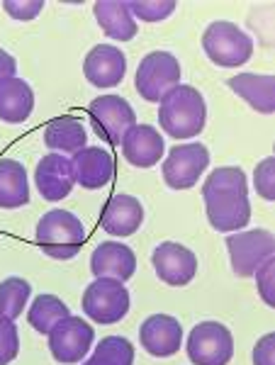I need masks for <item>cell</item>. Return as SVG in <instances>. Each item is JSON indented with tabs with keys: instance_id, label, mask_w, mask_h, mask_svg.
Instances as JSON below:
<instances>
[{
	"instance_id": "21",
	"label": "cell",
	"mask_w": 275,
	"mask_h": 365,
	"mask_svg": "<svg viewBox=\"0 0 275 365\" xmlns=\"http://www.w3.org/2000/svg\"><path fill=\"white\" fill-rule=\"evenodd\" d=\"M93 13H95L98 25L110 39L130 42L137 34V20L130 10V3H125V0H100L93 5Z\"/></svg>"
},
{
	"instance_id": "19",
	"label": "cell",
	"mask_w": 275,
	"mask_h": 365,
	"mask_svg": "<svg viewBox=\"0 0 275 365\" xmlns=\"http://www.w3.org/2000/svg\"><path fill=\"white\" fill-rule=\"evenodd\" d=\"M144 222V207L134 195L127 192H115L113 197L105 202L100 225L113 237H132Z\"/></svg>"
},
{
	"instance_id": "16",
	"label": "cell",
	"mask_w": 275,
	"mask_h": 365,
	"mask_svg": "<svg viewBox=\"0 0 275 365\" xmlns=\"http://www.w3.org/2000/svg\"><path fill=\"white\" fill-rule=\"evenodd\" d=\"M122 156L127 158V163H132L134 168H151L161 161L166 144L156 127L151 125H134L127 129V134L120 141Z\"/></svg>"
},
{
	"instance_id": "6",
	"label": "cell",
	"mask_w": 275,
	"mask_h": 365,
	"mask_svg": "<svg viewBox=\"0 0 275 365\" xmlns=\"http://www.w3.org/2000/svg\"><path fill=\"white\" fill-rule=\"evenodd\" d=\"M83 312L103 327L122 322L130 312V292H127L125 282L95 278L83 292Z\"/></svg>"
},
{
	"instance_id": "2",
	"label": "cell",
	"mask_w": 275,
	"mask_h": 365,
	"mask_svg": "<svg viewBox=\"0 0 275 365\" xmlns=\"http://www.w3.org/2000/svg\"><path fill=\"white\" fill-rule=\"evenodd\" d=\"M207 105L197 88L175 86L159 100V125L173 139H192L204 129Z\"/></svg>"
},
{
	"instance_id": "20",
	"label": "cell",
	"mask_w": 275,
	"mask_h": 365,
	"mask_svg": "<svg viewBox=\"0 0 275 365\" xmlns=\"http://www.w3.org/2000/svg\"><path fill=\"white\" fill-rule=\"evenodd\" d=\"M227 86L244 98L256 113L273 115L275 110V76L273 73H237Z\"/></svg>"
},
{
	"instance_id": "27",
	"label": "cell",
	"mask_w": 275,
	"mask_h": 365,
	"mask_svg": "<svg viewBox=\"0 0 275 365\" xmlns=\"http://www.w3.org/2000/svg\"><path fill=\"white\" fill-rule=\"evenodd\" d=\"M83 365H134V346L125 336H105Z\"/></svg>"
},
{
	"instance_id": "26",
	"label": "cell",
	"mask_w": 275,
	"mask_h": 365,
	"mask_svg": "<svg viewBox=\"0 0 275 365\" xmlns=\"http://www.w3.org/2000/svg\"><path fill=\"white\" fill-rule=\"evenodd\" d=\"M32 287L25 278H5L0 282V319L15 322L27 307Z\"/></svg>"
},
{
	"instance_id": "31",
	"label": "cell",
	"mask_w": 275,
	"mask_h": 365,
	"mask_svg": "<svg viewBox=\"0 0 275 365\" xmlns=\"http://www.w3.org/2000/svg\"><path fill=\"white\" fill-rule=\"evenodd\" d=\"M256 285H259V295L268 307H275L273 287H275V258H268L263 266L256 270Z\"/></svg>"
},
{
	"instance_id": "5",
	"label": "cell",
	"mask_w": 275,
	"mask_h": 365,
	"mask_svg": "<svg viewBox=\"0 0 275 365\" xmlns=\"http://www.w3.org/2000/svg\"><path fill=\"white\" fill-rule=\"evenodd\" d=\"M232 270L239 278H254L268 258L275 253V237L268 229H249V232H234L227 237Z\"/></svg>"
},
{
	"instance_id": "33",
	"label": "cell",
	"mask_w": 275,
	"mask_h": 365,
	"mask_svg": "<svg viewBox=\"0 0 275 365\" xmlns=\"http://www.w3.org/2000/svg\"><path fill=\"white\" fill-rule=\"evenodd\" d=\"M254 365H275V334H266L254 349Z\"/></svg>"
},
{
	"instance_id": "23",
	"label": "cell",
	"mask_w": 275,
	"mask_h": 365,
	"mask_svg": "<svg viewBox=\"0 0 275 365\" xmlns=\"http://www.w3.org/2000/svg\"><path fill=\"white\" fill-rule=\"evenodd\" d=\"M29 202L27 170L15 158H0V210H20Z\"/></svg>"
},
{
	"instance_id": "11",
	"label": "cell",
	"mask_w": 275,
	"mask_h": 365,
	"mask_svg": "<svg viewBox=\"0 0 275 365\" xmlns=\"http://www.w3.org/2000/svg\"><path fill=\"white\" fill-rule=\"evenodd\" d=\"M88 115H90L93 125L98 129V137H103L108 144H120L127 129L137 125V113L132 105L122 96H98L88 105Z\"/></svg>"
},
{
	"instance_id": "22",
	"label": "cell",
	"mask_w": 275,
	"mask_h": 365,
	"mask_svg": "<svg viewBox=\"0 0 275 365\" xmlns=\"http://www.w3.org/2000/svg\"><path fill=\"white\" fill-rule=\"evenodd\" d=\"M34 110L32 86L22 78H8L0 83V120L8 125H20Z\"/></svg>"
},
{
	"instance_id": "25",
	"label": "cell",
	"mask_w": 275,
	"mask_h": 365,
	"mask_svg": "<svg viewBox=\"0 0 275 365\" xmlns=\"http://www.w3.org/2000/svg\"><path fill=\"white\" fill-rule=\"evenodd\" d=\"M66 317H71V309H68V304L56 295H39L27 312L29 327L39 334H49L51 329L61 319H66Z\"/></svg>"
},
{
	"instance_id": "34",
	"label": "cell",
	"mask_w": 275,
	"mask_h": 365,
	"mask_svg": "<svg viewBox=\"0 0 275 365\" xmlns=\"http://www.w3.org/2000/svg\"><path fill=\"white\" fill-rule=\"evenodd\" d=\"M17 73V61L13 54H8L5 49H0V83L8 78H15Z\"/></svg>"
},
{
	"instance_id": "9",
	"label": "cell",
	"mask_w": 275,
	"mask_h": 365,
	"mask_svg": "<svg viewBox=\"0 0 275 365\" xmlns=\"http://www.w3.org/2000/svg\"><path fill=\"white\" fill-rule=\"evenodd\" d=\"M207 166H209L207 146L192 141V144L173 146L168 151L166 161L161 166V173L168 187H173V190H190V187L197 185V180L207 170Z\"/></svg>"
},
{
	"instance_id": "12",
	"label": "cell",
	"mask_w": 275,
	"mask_h": 365,
	"mask_svg": "<svg viewBox=\"0 0 275 365\" xmlns=\"http://www.w3.org/2000/svg\"><path fill=\"white\" fill-rule=\"evenodd\" d=\"M151 263L159 275L171 287H185L197 275V256L188 246L175 244V241H163L151 253Z\"/></svg>"
},
{
	"instance_id": "10",
	"label": "cell",
	"mask_w": 275,
	"mask_h": 365,
	"mask_svg": "<svg viewBox=\"0 0 275 365\" xmlns=\"http://www.w3.org/2000/svg\"><path fill=\"white\" fill-rule=\"evenodd\" d=\"M46 336H49V351L56 363L76 365L90 351L93 341H95V331L85 319L71 314L58 322Z\"/></svg>"
},
{
	"instance_id": "18",
	"label": "cell",
	"mask_w": 275,
	"mask_h": 365,
	"mask_svg": "<svg viewBox=\"0 0 275 365\" xmlns=\"http://www.w3.org/2000/svg\"><path fill=\"white\" fill-rule=\"evenodd\" d=\"M137 270V256L120 241H103L90 256V273L95 278H113L127 282Z\"/></svg>"
},
{
	"instance_id": "28",
	"label": "cell",
	"mask_w": 275,
	"mask_h": 365,
	"mask_svg": "<svg viewBox=\"0 0 275 365\" xmlns=\"http://www.w3.org/2000/svg\"><path fill=\"white\" fill-rule=\"evenodd\" d=\"M175 8L178 5L173 0H134V3H130L134 20H144V22L166 20V17H171L175 13Z\"/></svg>"
},
{
	"instance_id": "3",
	"label": "cell",
	"mask_w": 275,
	"mask_h": 365,
	"mask_svg": "<svg viewBox=\"0 0 275 365\" xmlns=\"http://www.w3.org/2000/svg\"><path fill=\"white\" fill-rule=\"evenodd\" d=\"M88 232L83 222L68 210H49L37 222V234L34 241L46 256L68 261L83 249Z\"/></svg>"
},
{
	"instance_id": "14",
	"label": "cell",
	"mask_w": 275,
	"mask_h": 365,
	"mask_svg": "<svg viewBox=\"0 0 275 365\" xmlns=\"http://www.w3.org/2000/svg\"><path fill=\"white\" fill-rule=\"evenodd\" d=\"M139 344L156 358H168L183 346V327L171 314H151L139 329Z\"/></svg>"
},
{
	"instance_id": "24",
	"label": "cell",
	"mask_w": 275,
	"mask_h": 365,
	"mask_svg": "<svg viewBox=\"0 0 275 365\" xmlns=\"http://www.w3.org/2000/svg\"><path fill=\"white\" fill-rule=\"evenodd\" d=\"M85 127L81 125V120L66 115V117H54L51 122H46L44 127V144L49 146L54 154H76V151L85 149Z\"/></svg>"
},
{
	"instance_id": "32",
	"label": "cell",
	"mask_w": 275,
	"mask_h": 365,
	"mask_svg": "<svg viewBox=\"0 0 275 365\" xmlns=\"http://www.w3.org/2000/svg\"><path fill=\"white\" fill-rule=\"evenodd\" d=\"M5 13H8L13 20H34L39 13L44 10V3L42 0H25V3H17V0H8L3 5Z\"/></svg>"
},
{
	"instance_id": "29",
	"label": "cell",
	"mask_w": 275,
	"mask_h": 365,
	"mask_svg": "<svg viewBox=\"0 0 275 365\" xmlns=\"http://www.w3.org/2000/svg\"><path fill=\"white\" fill-rule=\"evenodd\" d=\"M254 185H256V192L273 202L275 200V158L268 156L256 166V173H254Z\"/></svg>"
},
{
	"instance_id": "15",
	"label": "cell",
	"mask_w": 275,
	"mask_h": 365,
	"mask_svg": "<svg viewBox=\"0 0 275 365\" xmlns=\"http://www.w3.org/2000/svg\"><path fill=\"white\" fill-rule=\"evenodd\" d=\"M73 178L83 190H100L115 178V158L100 146H85L71 158Z\"/></svg>"
},
{
	"instance_id": "17",
	"label": "cell",
	"mask_w": 275,
	"mask_h": 365,
	"mask_svg": "<svg viewBox=\"0 0 275 365\" xmlns=\"http://www.w3.org/2000/svg\"><path fill=\"white\" fill-rule=\"evenodd\" d=\"M34 180H37L42 197L49 200V202H58V200L68 197V192L73 190V182H76L71 161L63 154H46L37 163Z\"/></svg>"
},
{
	"instance_id": "4",
	"label": "cell",
	"mask_w": 275,
	"mask_h": 365,
	"mask_svg": "<svg viewBox=\"0 0 275 365\" xmlns=\"http://www.w3.org/2000/svg\"><path fill=\"white\" fill-rule=\"evenodd\" d=\"M202 49L222 68L244 66L254 54V39L229 20H214L202 32Z\"/></svg>"
},
{
	"instance_id": "7",
	"label": "cell",
	"mask_w": 275,
	"mask_h": 365,
	"mask_svg": "<svg viewBox=\"0 0 275 365\" xmlns=\"http://www.w3.org/2000/svg\"><path fill=\"white\" fill-rule=\"evenodd\" d=\"M137 93L146 103H159L171 88L180 86V63L171 51H151L137 66Z\"/></svg>"
},
{
	"instance_id": "30",
	"label": "cell",
	"mask_w": 275,
	"mask_h": 365,
	"mask_svg": "<svg viewBox=\"0 0 275 365\" xmlns=\"http://www.w3.org/2000/svg\"><path fill=\"white\" fill-rule=\"evenodd\" d=\"M20 353V334L8 319H0V365H10Z\"/></svg>"
},
{
	"instance_id": "1",
	"label": "cell",
	"mask_w": 275,
	"mask_h": 365,
	"mask_svg": "<svg viewBox=\"0 0 275 365\" xmlns=\"http://www.w3.org/2000/svg\"><path fill=\"white\" fill-rule=\"evenodd\" d=\"M204 215L214 232H242L251 220L249 182L242 168L222 166L207 175L202 185Z\"/></svg>"
},
{
	"instance_id": "13",
	"label": "cell",
	"mask_w": 275,
	"mask_h": 365,
	"mask_svg": "<svg viewBox=\"0 0 275 365\" xmlns=\"http://www.w3.org/2000/svg\"><path fill=\"white\" fill-rule=\"evenodd\" d=\"M83 73L88 83L95 88H115L122 83L127 73V56L113 44H98L85 54Z\"/></svg>"
},
{
	"instance_id": "8",
	"label": "cell",
	"mask_w": 275,
	"mask_h": 365,
	"mask_svg": "<svg viewBox=\"0 0 275 365\" xmlns=\"http://www.w3.org/2000/svg\"><path fill=\"white\" fill-rule=\"evenodd\" d=\"M188 358L192 365H229L234 358V336L222 322H200L188 336Z\"/></svg>"
}]
</instances>
